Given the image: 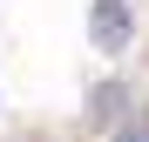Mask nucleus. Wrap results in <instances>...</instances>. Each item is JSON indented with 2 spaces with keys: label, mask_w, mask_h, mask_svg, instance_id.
Wrapping results in <instances>:
<instances>
[{
  "label": "nucleus",
  "mask_w": 149,
  "mask_h": 142,
  "mask_svg": "<svg viewBox=\"0 0 149 142\" xmlns=\"http://www.w3.org/2000/svg\"><path fill=\"white\" fill-rule=\"evenodd\" d=\"M136 34V14H129V0H95L88 7V41L102 47V54H122Z\"/></svg>",
  "instance_id": "f257e3e1"
},
{
  "label": "nucleus",
  "mask_w": 149,
  "mask_h": 142,
  "mask_svg": "<svg viewBox=\"0 0 149 142\" xmlns=\"http://www.w3.org/2000/svg\"><path fill=\"white\" fill-rule=\"evenodd\" d=\"M122 142H149V129H129V135H122Z\"/></svg>",
  "instance_id": "f03ea898"
}]
</instances>
